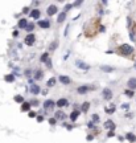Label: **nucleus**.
<instances>
[{
	"instance_id": "1",
	"label": "nucleus",
	"mask_w": 136,
	"mask_h": 143,
	"mask_svg": "<svg viewBox=\"0 0 136 143\" xmlns=\"http://www.w3.org/2000/svg\"><path fill=\"white\" fill-rule=\"evenodd\" d=\"M119 50L122 54H126V56H128V54H131L133 52V48L131 47V45H128V44H123V45H120L119 47Z\"/></svg>"
},
{
	"instance_id": "2",
	"label": "nucleus",
	"mask_w": 136,
	"mask_h": 143,
	"mask_svg": "<svg viewBox=\"0 0 136 143\" xmlns=\"http://www.w3.org/2000/svg\"><path fill=\"white\" fill-rule=\"evenodd\" d=\"M34 40H36V37L30 33V35H28V36L25 37V40H24V41H25V44H27V45H33Z\"/></svg>"
},
{
	"instance_id": "3",
	"label": "nucleus",
	"mask_w": 136,
	"mask_h": 143,
	"mask_svg": "<svg viewBox=\"0 0 136 143\" xmlns=\"http://www.w3.org/2000/svg\"><path fill=\"white\" fill-rule=\"evenodd\" d=\"M111 97H112V91L110 89H103V98L104 100H111Z\"/></svg>"
},
{
	"instance_id": "4",
	"label": "nucleus",
	"mask_w": 136,
	"mask_h": 143,
	"mask_svg": "<svg viewBox=\"0 0 136 143\" xmlns=\"http://www.w3.org/2000/svg\"><path fill=\"white\" fill-rule=\"evenodd\" d=\"M58 107H63V106H67V100H65V98H60V100L57 101L56 103Z\"/></svg>"
},
{
	"instance_id": "5",
	"label": "nucleus",
	"mask_w": 136,
	"mask_h": 143,
	"mask_svg": "<svg viewBox=\"0 0 136 143\" xmlns=\"http://www.w3.org/2000/svg\"><path fill=\"white\" fill-rule=\"evenodd\" d=\"M38 25H40L41 28H49L50 23L48 20H40V21H38Z\"/></svg>"
},
{
	"instance_id": "6",
	"label": "nucleus",
	"mask_w": 136,
	"mask_h": 143,
	"mask_svg": "<svg viewBox=\"0 0 136 143\" xmlns=\"http://www.w3.org/2000/svg\"><path fill=\"white\" fill-rule=\"evenodd\" d=\"M30 91H32L33 94H38V93H40V87L37 86L36 83H32V86H30Z\"/></svg>"
},
{
	"instance_id": "7",
	"label": "nucleus",
	"mask_w": 136,
	"mask_h": 143,
	"mask_svg": "<svg viewBox=\"0 0 136 143\" xmlns=\"http://www.w3.org/2000/svg\"><path fill=\"white\" fill-rule=\"evenodd\" d=\"M54 105H56V103H54L53 101L50 100V101H46V102L44 103V107H45V109H53Z\"/></svg>"
},
{
	"instance_id": "8",
	"label": "nucleus",
	"mask_w": 136,
	"mask_h": 143,
	"mask_svg": "<svg viewBox=\"0 0 136 143\" xmlns=\"http://www.w3.org/2000/svg\"><path fill=\"white\" fill-rule=\"evenodd\" d=\"M46 12H48V15H50V16H52V15H54L57 12V7H56V5H50V7L48 8Z\"/></svg>"
},
{
	"instance_id": "9",
	"label": "nucleus",
	"mask_w": 136,
	"mask_h": 143,
	"mask_svg": "<svg viewBox=\"0 0 136 143\" xmlns=\"http://www.w3.org/2000/svg\"><path fill=\"white\" fill-rule=\"evenodd\" d=\"M60 81L62 83H65V85H69V83L71 82V81H70V78H69V77H66V76H61L60 77Z\"/></svg>"
},
{
	"instance_id": "10",
	"label": "nucleus",
	"mask_w": 136,
	"mask_h": 143,
	"mask_svg": "<svg viewBox=\"0 0 136 143\" xmlns=\"http://www.w3.org/2000/svg\"><path fill=\"white\" fill-rule=\"evenodd\" d=\"M128 87H131V89H136V78H131V80H128Z\"/></svg>"
},
{
	"instance_id": "11",
	"label": "nucleus",
	"mask_w": 136,
	"mask_h": 143,
	"mask_svg": "<svg viewBox=\"0 0 136 143\" xmlns=\"http://www.w3.org/2000/svg\"><path fill=\"white\" fill-rule=\"evenodd\" d=\"M104 127H106V129H115V123L112 122V121H107L106 123H104Z\"/></svg>"
},
{
	"instance_id": "12",
	"label": "nucleus",
	"mask_w": 136,
	"mask_h": 143,
	"mask_svg": "<svg viewBox=\"0 0 136 143\" xmlns=\"http://www.w3.org/2000/svg\"><path fill=\"white\" fill-rule=\"evenodd\" d=\"M30 16L33 17V19H38V17H40V11H38V9H33L32 12H30Z\"/></svg>"
},
{
	"instance_id": "13",
	"label": "nucleus",
	"mask_w": 136,
	"mask_h": 143,
	"mask_svg": "<svg viewBox=\"0 0 136 143\" xmlns=\"http://www.w3.org/2000/svg\"><path fill=\"white\" fill-rule=\"evenodd\" d=\"M27 25H28V21L25 19H21L19 21V28H27Z\"/></svg>"
},
{
	"instance_id": "14",
	"label": "nucleus",
	"mask_w": 136,
	"mask_h": 143,
	"mask_svg": "<svg viewBox=\"0 0 136 143\" xmlns=\"http://www.w3.org/2000/svg\"><path fill=\"white\" fill-rule=\"evenodd\" d=\"M29 109H30V103L29 102H24L23 106H21V110H23V111H28Z\"/></svg>"
},
{
	"instance_id": "15",
	"label": "nucleus",
	"mask_w": 136,
	"mask_h": 143,
	"mask_svg": "<svg viewBox=\"0 0 136 143\" xmlns=\"http://www.w3.org/2000/svg\"><path fill=\"white\" fill-rule=\"evenodd\" d=\"M78 115H79V111H77V110H75V111H73V113L70 114V119H71V121H75L77 118H78Z\"/></svg>"
},
{
	"instance_id": "16",
	"label": "nucleus",
	"mask_w": 136,
	"mask_h": 143,
	"mask_svg": "<svg viewBox=\"0 0 136 143\" xmlns=\"http://www.w3.org/2000/svg\"><path fill=\"white\" fill-rule=\"evenodd\" d=\"M87 90H89V87H87V86H79V87H78V93H79V94H85Z\"/></svg>"
},
{
	"instance_id": "17",
	"label": "nucleus",
	"mask_w": 136,
	"mask_h": 143,
	"mask_svg": "<svg viewBox=\"0 0 136 143\" xmlns=\"http://www.w3.org/2000/svg\"><path fill=\"white\" fill-rule=\"evenodd\" d=\"M77 66H78V68H82V69H89V65L81 62V61H77Z\"/></svg>"
},
{
	"instance_id": "18",
	"label": "nucleus",
	"mask_w": 136,
	"mask_h": 143,
	"mask_svg": "<svg viewBox=\"0 0 136 143\" xmlns=\"http://www.w3.org/2000/svg\"><path fill=\"white\" fill-rule=\"evenodd\" d=\"M56 118H57V119H63V118H65V114H63L62 111H57V113H56Z\"/></svg>"
},
{
	"instance_id": "19",
	"label": "nucleus",
	"mask_w": 136,
	"mask_h": 143,
	"mask_svg": "<svg viewBox=\"0 0 136 143\" xmlns=\"http://www.w3.org/2000/svg\"><path fill=\"white\" fill-rule=\"evenodd\" d=\"M127 139H128L129 142H135V140H136V136L133 135V134H127Z\"/></svg>"
},
{
	"instance_id": "20",
	"label": "nucleus",
	"mask_w": 136,
	"mask_h": 143,
	"mask_svg": "<svg viewBox=\"0 0 136 143\" xmlns=\"http://www.w3.org/2000/svg\"><path fill=\"white\" fill-rule=\"evenodd\" d=\"M89 107H90V103L89 102H85L82 105V111H85V113H86L87 110H89Z\"/></svg>"
},
{
	"instance_id": "21",
	"label": "nucleus",
	"mask_w": 136,
	"mask_h": 143,
	"mask_svg": "<svg viewBox=\"0 0 136 143\" xmlns=\"http://www.w3.org/2000/svg\"><path fill=\"white\" fill-rule=\"evenodd\" d=\"M13 80H15L13 74H8V76H5V81H8V82H12Z\"/></svg>"
},
{
	"instance_id": "22",
	"label": "nucleus",
	"mask_w": 136,
	"mask_h": 143,
	"mask_svg": "<svg viewBox=\"0 0 136 143\" xmlns=\"http://www.w3.org/2000/svg\"><path fill=\"white\" fill-rule=\"evenodd\" d=\"M42 77H44V73L41 72V70H38V72L36 73V80H41Z\"/></svg>"
},
{
	"instance_id": "23",
	"label": "nucleus",
	"mask_w": 136,
	"mask_h": 143,
	"mask_svg": "<svg viewBox=\"0 0 136 143\" xmlns=\"http://www.w3.org/2000/svg\"><path fill=\"white\" fill-rule=\"evenodd\" d=\"M48 57H49V53H44L42 56H41V61H42V62H46Z\"/></svg>"
},
{
	"instance_id": "24",
	"label": "nucleus",
	"mask_w": 136,
	"mask_h": 143,
	"mask_svg": "<svg viewBox=\"0 0 136 143\" xmlns=\"http://www.w3.org/2000/svg\"><path fill=\"white\" fill-rule=\"evenodd\" d=\"M54 83H56V78H50L48 81V86H54Z\"/></svg>"
},
{
	"instance_id": "25",
	"label": "nucleus",
	"mask_w": 136,
	"mask_h": 143,
	"mask_svg": "<svg viewBox=\"0 0 136 143\" xmlns=\"http://www.w3.org/2000/svg\"><path fill=\"white\" fill-rule=\"evenodd\" d=\"M102 70H104V72H112L114 68H111V66H102Z\"/></svg>"
},
{
	"instance_id": "26",
	"label": "nucleus",
	"mask_w": 136,
	"mask_h": 143,
	"mask_svg": "<svg viewBox=\"0 0 136 143\" xmlns=\"http://www.w3.org/2000/svg\"><path fill=\"white\" fill-rule=\"evenodd\" d=\"M63 20H65V12H63V13H61L60 16H58V23H62Z\"/></svg>"
},
{
	"instance_id": "27",
	"label": "nucleus",
	"mask_w": 136,
	"mask_h": 143,
	"mask_svg": "<svg viewBox=\"0 0 136 143\" xmlns=\"http://www.w3.org/2000/svg\"><path fill=\"white\" fill-rule=\"evenodd\" d=\"M124 94H126L127 97H132L133 95V91H132V90H126V91H124Z\"/></svg>"
},
{
	"instance_id": "28",
	"label": "nucleus",
	"mask_w": 136,
	"mask_h": 143,
	"mask_svg": "<svg viewBox=\"0 0 136 143\" xmlns=\"http://www.w3.org/2000/svg\"><path fill=\"white\" fill-rule=\"evenodd\" d=\"M15 101H16V102H23V97H21V95H16V97H15Z\"/></svg>"
},
{
	"instance_id": "29",
	"label": "nucleus",
	"mask_w": 136,
	"mask_h": 143,
	"mask_svg": "<svg viewBox=\"0 0 136 143\" xmlns=\"http://www.w3.org/2000/svg\"><path fill=\"white\" fill-rule=\"evenodd\" d=\"M114 110H115V106H114V105H112V106H111V107H108V109H106V111H107V113H112Z\"/></svg>"
},
{
	"instance_id": "30",
	"label": "nucleus",
	"mask_w": 136,
	"mask_h": 143,
	"mask_svg": "<svg viewBox=\"0 0 136 143\" xmlns=\"http://www.w3.org/2000/svg\"><path fill=\"white\" fill-rule=\"evenodd\" d=\"M27 29L28 30H32V29H33V24H29V25H27Z\"/></svg>"
},
{
	"instance_id": "31",
	"label": "nucleus",
	"mask_w": 136,
	"mask_h": 143,
	"mask_svg": "<svg viewBox=\"0 0 136 143\" xmlns=\"http://www.w3.org/2000/svg\"><path fill=\"white\" fill-rule=\"evenodd\" d=\"M29 117H30V118H34V117H36V114H34L33 111H29Z\"/></svg>"
},
{
	"instance_id": "32",
	"label": "nucleus",
	"mask_w": 136,
	"mask_h": 143,
	"mask_svg": "<svg viewBox=\"0 0 136 143\" xmlns=\"http://www.w3.org/2000/svg\"><path fill=\"white\" fill-rule=\"evenodd\" d=\"M122 109H128V103H124V105H122Z\"/></svg>"
},
{
	"instance_id": "33",
	"label": "nucleus",
	"mask_w": 136,
	"mask_h": 143,
	"mask_svg": "<svg viewBox=\"0 0 136 143\" xmlns=\"http://www.w3.org/2000/svg\"><path fill=\"white\" fill-rule=\"evenodd\" d=\"M56 47H57V43H53V44H52V47H50V49H54Z\"/></svg>"
},
{
	"instance_id": "34",
	"label": "nucleus",
	"mask_w": 136,
	"mask_h": 143,
	"mask_svg": "<svg viewBox=\"0 0 136 143\" xmlns=\"http://www.w3.org/2000/svg\"><path fill=\"white\" fill-rule=\"evenodd\" d=\"M37 121H38V122H42L44 118H42V117H37Z\"/></svg>"
},
{
	"instance_id": "35",
	"label": "nucleus",
	"mask_w": 136,
	"mask_h": 143,
	"mask_svg": "<svg viewBox=\"0 0 136 143\" xmlns=\"http://www.w3.org/2000/svg\"><path fill=\"white\" fill-rule=\"evenodd\" d=\"M49 122H50V123H52V125H54V123H56V119H54V118H52V119H50V121H49Z\"/></svg>"
},
{
	"instance_id": "36",
	"label": "nucleus",
	"mask_w": 136,
	"mask_h": 143,
	"mask_svg": "<svg viewBox=\"0 0 136 143\" xmlns=\"http://www.w3.org/2000/svg\"><path fill=\"white\" fill-rule=\"evenodd\" d=\"M69 9H70V5H69V4H67L66 7H65V11H69Z\"/></svg>"
},
{
	"instance_id": "37",
	"label": "nucleus",
	"mask_w": 136,
	"mask_h": 143,
	"mask_svg": "<svg viewBox=\"0 0 136 143\" xmlns=\"http://www.w3.org/2000/svg\"><path fill=\"white\" fill-rule=\"evenodd\" d=\"M108 136H114V131H110V133H108Z\"/></svg>"
},
{
	"instance_id": "38",
	"label": "nucleus",
	"mask_w": 136,
	"mask_h": 143,
	"mask_svg": "<svg viewBox=\"0 0 136 143\" xmlns=\"http://www.w3.org/2000/svg\"><path fill=\"white\" fill-rule=\"evenodd\" d=\"M135 66H136V65H135Z\"/></svg>"
}]
</instances>
